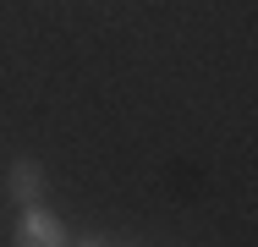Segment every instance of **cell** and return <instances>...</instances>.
<instances>
[{
    "label": "cell",
    "instance_id": "cell-1",
    "mask_svg": "<svg viewBox=\"0 0 258 247\" xmlns=\"http://www.w3.org/2000/svg\"><path fill=\"white\" fill-rule=\"evenodd\" d=\"M11 247H72L66 236V220L44 209V203H22L17 225H11Z\"/></svg>",
    "mask_w": 258,
    "mask_h": 247
},
{
    "label": "cell",
    "instance_id": "cell-2",
    "mask_svg": "<svg viewBox=\"0 0 258 247\" xmlns=\"http://www.w3.org/2000/svg\"><path fill=\"white\" fill-rule=\"evenodd\" d=\"M44 187H50V170L33 154H22V159L6 165V198L11 203H44Z\"/></svg>",
    "mask_w": 258,
    "mask_h": 247
},
{
    "label": "cell",
    "instance_id": "cell-3",
    "mask_svg": "<svg viewBox=\"0 0 258 247\" xmlns=\"http://www.w3.org/2000/svg\"><path fill=\"white\" fill-rule=\"evenodd\" d=\"M72 247H110V242H99V236H88V242H72Z\"/></svg>",
    "mask_w": 258,
    "mask_h": 247
}]
</instances>
